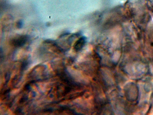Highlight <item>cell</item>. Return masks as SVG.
Instances as JSON below:
<instances>
[{
    "label": "cell",
    "instance_id": "cell-1",
    "mask_svg": "<svg viewBox=\"0 0 153 115\" xmlns=\"http://www.w3.org/2000/svg\"><path fill=\"white\" fill-rule=\"evenodd\" d=\"M29 37L25 35H18L13 38L10 41L11 45L16 47L24 46L28 41Z\"/></svg>",
    "mask_w": 153,
    "mask_h": 115
},
{
    "label": "cell",
    "instance_id": "cell-2",
    "mask_svg": "<svg viewBox=\"0 0 153 115\" xmlns=\"http://www.w3.org/2000/svg\"><path fill=\"white\" fill-rule=\"evenodd\" d=\"M86 41V38L85 37L80 38L75 44L74 48L75 50L77 51L81 50L85 45Z\"/></svg>",
    "mask_w": 153,
    "mask_h": 115
},
{
    "label": "cell",
    "instance_id": "cell-3",
    "mask_svg": "<svg viewBox=\"0 0 153 115\" xmlns=\"http://www.w3.org/2000/svg\"><path fill=\"white\" fill-rule=\"evenodd\" d=\"M24 25V21L21 20H18L16 23V26L18 29H21L22 28Z\"/></svg>",
    "mask_w": 153,
    "mask_h": 115
},
{
    "label": "cell",
    "instance_id": "cell-4",
    "mask_svg": "<svg viewBox=\"0 0 153 115\" xmlns=\"http://www.w3.org/2000/svg\"><path fill=\"white\" fill-rule=\"evenodd\" d=\"M46 25L47 26H49L50 25V24L49 23H48Z\"/></svg>",
    "mask_w": 153,
    "mask_h": 115
},
{
    "label": "cell",
    "instance_id": "cell-5",
    "mask_svg": "<svg viewBox=\"0 0 153 115\" xmlns=\"http://www.w3.org/2000/svg\"><path fill=\"white\" fill-rule=\"evenodd\" d=\"M152 21H153V17H152Z\"/></svg>",
    "mask_w": 153,
    "mask_h": 115
}]
</instances>
